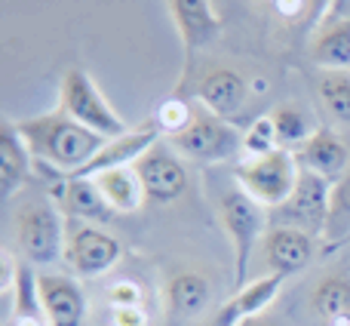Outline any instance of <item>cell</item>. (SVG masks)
Returning <instances> with one entry per match:
<instances>
[{
  "label": "cell",
  "mask_w": 350,
  "mask_h": 326,
  "mask_svg": "<svg viewBox=\"0 0 350 326\" xmlns=\"http://www.w3.org/2000/svg\"><path fill=\"white\" fill-rule=\"evenodd\" d=\"M271 117H273V127H277L280 148H286V151H298L314 136L308 114L301 108H295V105H280V108L271 111Z\"/></svg>",
  "instance_id": "25"
},
{
  "label": "cell",
  "mask_w": 350,
  "mask_h": 326,
  "mask_svg": "<svg viewBox=\"0 0 350 326\" xmlns=\"http://www.w3.org/2000/svg\"><path fill=\"white\" fill-rule=\"evenodd\" d=\"M240 326H283V321H280V317H265V314H258V317H249V321H243Z\"/></svg>",
  "instance_id": "34"
},
{
  "label": "cell",
  "mask_w": 350,
  "mask_h": 326,
  "mask_svg": "<svg viewBox=\"0 0 350 326\" xmlns=\"http://www.w3.org/2000/svg\"><path fill=\"white\" fill-rule=\"evenodd\" d=\"M280 139H277V127H273L271 114H261L249 123V129L243 133V160H255L265 154L277 151Z\"/></svg>",
  "instance_id": "27"
},
{
  "label": "cell",
  "mask_w": 350,
  "mask_h": 326,
  "mask_svg": "<svg viewBox=\"0 0 350 326\" xmlns=\"http://www.w3.org/2000/svg\"><path fill=\"white\" fill-rule=\"evenodd\" d=\"M193 117H197V114H193V108L185 102V99L170 96V99H166V102L157 108V114H154V123L160 127V133L172 139L175 133H181V129L191 127Z\"/></svg>",
  "instance_id": "28"
},
{
  "label": "cell",
  "mask_w": 350,
  "mask_h": 326,
  "mask_svg": "<svg viewBox=\"0 0 350 326\" xmlns=\"http://www.w3.org/2000/svg\"><path fill=\"white\" fill-rule=\"evenodd\" d=\"M170 12H172L175 28H178L181 47H185L181 80H187L197 53L221 34V18L212 10V0H170Z\"/></svg>",
  "instance_id": "9"
},
{
  "label": "cell",
  "mask_w": 350,
  "mask_h": 326,
  "mask_svg": "<svg viewBox=\"0 0 350 326\" xmlns=\"http://www.w3.org/2000/svg\"><path fill=\"white\" fill-rule=\"evenodd\" d=\"M310 55L326 71H347L350 68V18L332 22L317 34Z\"/></svg>",
  "instance_id": "24"
},
{
  "label": "cell",
  "mask_w": 350,
  "mask_h": 326,
  "mask_svg": "<svg viewBox=\"0 0 350 326\" xmlns=\"http://www.w3.org/2000/svg\"><path fill=\"white\" fill-rule=\"evenodd\" d=\"M18 133H22L31 158H37L43 166L53 169L55 179L80 173L108 142L105 136L92 133L74 117H68L62 108L18 121Z\"/></svg>",
  "instance_id": "1"
},
{
  "label": "cell",
  "mask_w": 350,
  "mask_h": 326,
  "mask_svg": "<svg viewBox=\"0 0 350 326\" xmlns=\"http://www.w3.org/2000/svg\"><path fill=\"white\" fill-rule=\"evenodd\" d=\"M218 216H221V228L230 237V249H234V292L246 286V271L249 262H252V249L258 243L261 231H265L271 210L252 200L240 185L228 188L221 194V206H218Z\"/></svg>",
  "instance_id": "3"
},
{
  "label": "cell",
  "mask_w": 350,
  "mask_h": 326,
  "mask_svg": "<svg viewBox=\"0 0 350 326\" xmlns=\"http://www.w3.org/2000/svg\"><path fill=\"white\" fill-rule=\"evenodd\" d=\"M135 173H139L142 185H145V194L151 203H172L185 194L187 188V169L181 158L166 145H154L151 151L145 154L139 163H135Z\"/></svg>",
  "instance_id": "11"
},
{
  "label": "cell",
  "mask_w": 350,
  "mask_h": 326,
  "mask_svg": "<svg viewBox=\"0 0 350 326\" xmlns=\"http://www.w3.org/2000/svg\"><path fill=\"white\" fill-rule=\"evenodd\" d=\"M37 296L49 317V326H86L90 302L83 286L71 274L40 271L37 274Z\"/></svg>",
  "instance_id": "10"
},
{
  "label": "cell",
  "mask_w": 350,
  "mask_h": 326,
  "mask_svg": "<svg viewBox=\"0 0 350 326\" xmlns=\"http://www.w3.org/2000/svg\"><path fill=\"white\" fill-rule=\"evenodd\" d=\"M329 197H332V181L310 173V169H301L292 197L283 206L271 210V222L286 225V228H298L304 234L323 240L326 216H329Z\"/></svg>",
  "instance_id": "7"
},
{
  "label": "cell",
  "mask_w": 350,
  "mask_h": 326,
  "mask_svg": "<svg viewBox=\"0 0 350 326\" xmlns=\"http://www.w3.org/2000/svg\"><path fill=\"white\" fill-rule=\"evenodd\" d=\"M31 175V151L25 145L18 123H0V197L10 200Z\"/></svg>",
  "instance_id": "19"
},
{
  "label": "cell",
  "mask_w": 350,
  "mask_h": 326,
  "mask_svg": "<svg viewBox=\"0 0 350 326\" xmlns=\"http://www.w3.org/2000/svg\"><path fill=\"white\" fill-rule=\"evenodd\" d=\"M197 99L206 105L209 114L234 121L249 99V84L234 68H215L197 84Z\"/></svg>",
  "instance_id": "16"
},
{
  "label": "cell",
  "mask_w": 350,
  "mask_h": 326,
  "mask_svg": "<svg viewBox=\"0 0 350 326\" xmlns=\"http://www.w3.org/2000/svg\"><path fill=\"white\" fill-rule=\"evenodd\" d=\"M108 326H151L145 305H114L108 308Z\"/></svg>",
  "instance_id": "30"
},
{
  "label": "cell",
  "mask_w": 350,
  "mask_h": 326,
  "mask_svg": "<svg viewBox=\"0 0 350 326\" xmlns=\"http://www.w3.org/2000/svg\"><path fill=\"white\" fill-rule=\"evenodd\" d=\"M341 18H350V0H329V10L323 12L320 22L332 25V22H341Z\"/></svg>",
  "instance_id": "33"
},
{
  "label": "cell",
  "mask_w": 350,
  "mask_h": 326,
  "mask_svg": "<svg viewBox=\"0 0 350 326\" xmlns=\"http://www.w3.org/2000/svg\"><path fill=\"white\" fill-rule=\"evenodd\" d=\"M170 148L193 163H221L243 154V133L224 117L197 114L191 127L172 136Z\"/></svg>",
  "instance_id": "6"
},
{
  "label": "cell",
  "mask_w": 350,
  "mask_h": 326,
  "mask_svg": "<svg viewBox=\"0 0 350 326\" xmlns=\"http://www.w3.org/2000/svg\"><path fill=\"white\" fill-rule=\"evenodd\" d=\"M123 259V243L102 225L74 222L68 228L65 262L74 277H102Z\"/></svg>",
  "instance_id": "8"
},
{
  "label": "cell",
  "mask_w": 350,
  "mask_h": 326,
  "mask_svg": "<svg viewBox=\"0 0 350 326\" xmlns=\"http://www.w3.org/2000/svg\"><path fill=\"white\" fill-rule=\"evenodd\" d=\"M102 191V197L108 200V206L120 216H129V212H139L145 206L148 194H145V185H142L139 173L135 166H120V169H108V173H98L92 175Z\"/></svg>",
  "instance_id": "20"
},
{
  "label": "cell",
  "mask_w": 350,
  "mask_h": 326,
  "mask_svg": "<svg viewBox=\"0 0 350 326\" xmlns=\"http://www.w3.org/2000/svg\"><path fill=\"white\" fill-rule=\"evenodd\" d=\"M310 308L326 326H350V274H329L310 292Z\"/></svg>",
  "instance_id": "21"
},
{
  "label": "cell",
  "mask_w": 350,
  "mask_h": 326,
  "mask_svg": "<svg viewBox=\"0 0 350 326\" xmlns=\"http://www.w3.org/2000/svg\"><path fill=\"white\" fill-rule=\"evenodd\" d=\"M304 6H314V0H273V10H277V16H283V18L301 16Z\"/></svg>",
  "instance_id": "32"
},
{
  "label": "cell",
  "mask_w": 350,
  "mask_h": 326,
  "mask_svg": "<svg viewBox=\"0 0 350 326\" xmlns=\"http://www.w3.org/2000/svg\"><path fill=\"white\" fill-rule=\"evenodd\" d=\"M59 108L86 129L105 136V139H117L126 133L123 117L111 108L105 92L96 86V80L83 71V68H68L59 80Z\"/></svg>",
  "instance_id": "5"
},
{
  "label": "cell",
  "mask_w": 350,
  "mask_h": 326,
  "mask_svg": "<svg viewBox=\"0 0 350 326\" xmlns=\"http://www.w3.org/2000/svg\"><path fill=\"white\" fill-rule=\"evenodd\" d=\"M209 302H212V284L200 271H178L163 286V305L172 321L181 323L193 321V317L203 314Z\"/></svg>",
  "instance_id": "18"
},
{
  "label": "cell",
  "mask_w": 350,
  "mask_h": 326,
  "mask_svg": "<svg viewBox=\"0 0 350 326\" xmlns=\"http://www.w3.org/2000/svg\"><path fill=\"white\" fill-rule=\"evenodd\" d=\"M286 277L283 274H265V277L246 284L243 290H237L234 296L224 302V308L215 314V321L209 326H240L249 317L265 314V308H271L273 299L283 292Z\"/></svg>",
  "instance_id": "15"
},
{
  "label": "cell",
  "mask_w": 350,
  "mask_h": 326,
  "mask_svg": "<svg viewBox=\"0 0 350 326\" xmlns=\"http://www.w3.org/2000/svg\"><path fill=\"white\" fill-rule=\"evenodd\" d=\"M145 296H148L145 284L135 280V277H120L105 290L108 308H114V305H145Z\"/></svg>",
  "instance_id": "29"
},
{
  "label": "cell",
  "mask_w": 350,
  "mask_h": 326,
  "mask_svg": "<svg viewBox=\"0 0 350 326\" xmlns=\"http://www.w3.org/2000/svg\"><path fill=\"white\" fill-rule=\"evenodd\" d=\"M295 158L301 163V169H310V173L323 175L329 181H338L350 169L347 142L335 129H314V136L298 148Z\"/></svg>",
  "instance_id": "17"
},
{
  "label": "cell",
  "mask_w": 350,
  "mask_h": 326,
  "mask_svg": "<svg viewBox=\"0 0 350 326\" xmlns=\"http://www.w3.org/2000/svg\"><path fill=\"white\" fill-rule=\"evenodd\" d=\"M350 240V169L338 181H332V197H329V216H326V231L320 240V253L332 255Z\"/></svg>",
  "instance_id": "22"
},
{
  "label": "cell",
  "mask_w": 350,
  "mask_h": 326,
  "mask_svg": "<svg viewBox=\"0 0 350 326\" xmlns=\"http://www.w3.org/2000/svg\"><path fill=\"white\" fill-rule=\"evenodd\" d=\"M65 212L55 206V200H31L16 216V247L25 262L49 268L65 259Z\"/></svg>",
  "instance_id": "2"
},
{
  "label": "cell",
  "mask_w": 350,
  "mask_h": 326,
  "mask_svg": "<svg viewBox=\"0 0 350 326\" xmlns=\"http://www.w3.org/2000/svg\"><path fill=\"white\" fill-rule=\"evenodd\" d=\"M160 127L154 121L142 123V127L135 129H126L123 136H117V139H108L105 142V148L96 154L90 163H86L80 173L74 175H83V179H92V175L98 173H108V169H120V166H135L142 158H145L148 151H151L154 145L160 142Z\"/></svg>",
  "instance_id": "13"
},
{
  "label": "cell",
  "mask_w": 350,
  "mask_h": 326,
  "mask_svg": "<svg viewBox=\"0 0 350 326\" xmlns=\"http://www.w3.org/2000/svg\"><path fill=\"white\" fill-rule=\"evenodd\" d=\"M18 274H22V265L16 262L12 249H3V253H0V292H3L6 299H10L12 290H16Z\"/></svg>",
  "instance_id": "31"
},
{
  "label": "cell",
  "mask_w": 350,
  "mask_h": 326,
  "mask_svg": "<svg viewBox=\"0 0 350 326\" xmlns=\"http://www.w3.org/2000/svg\"><path fill=\"white\" fill-rule=\"evenodd\" d=\"M6 302H10V308H6L3 326H49V317L40 305V296H37V274L31 268L22 265L18 284Z\"/></svg>",
  "instance_id": "23"
},
{
  "label": "cell",
  "mask_w": 350,
  "mask_h": 326,
  "mask_svg": "<svg viewBox=\"0 0 350 326\" xmlns=\"http://www.w3.org/2000/svg\"><path fill=\"white\" fill-rule=\"evenodd\" d=\"M320 99L329 114L341 123H350V74L347 71H326L320 77Z\"/></svg>",
  "instance_id": "26"
},
{
  "label": "cell",
  "mask_w": 350,
  "mask_h": 326,
  "mask_svg": "<svg viewBox=\"0 0 350 326\" xmlns=\"http://www.w3.org/2000/svg\"><path fill=\"white\" fill-rule=\"evenodd\" d=\"M49 197L55 200L62 212L74 222H90V225H108L114 218V210L108 200L102 197L96 179H83V175H62L53 181Z\"/></svg>",
  "instance_id": "12"
},
{
  "label": "cell",
  "mask_w": 350,
  "mask_h": 326,
  "mask_svg": "<svg viewBox=\"0 0 350 326\" xmlns=\"http://www.w3.org/2000/svg\"><path fill=\"white\" fill-rule=\"evenodd\" d=\"M317 255V237L304 234L298 228L273 225L265 237V262L271 265V274H283L286 280L301 274Z\"/></svg>",
  "instance_id": "14"
},
{
  "label": "cell",
  "mask_w": 350,
  "mask_h": 326,
  "mask_svg": "<svg viewBox=\"0 0 350 326\" xmlns=\"http://www.w3.org/2000/svg\"><path fill=\"white\" fill-rule=\"evenodd\" d=\"M298 175H301V163H298L295 151L277 148V151L265 154V158L243 160L234 169V185H240L265 210H277L292 197Z\"/></svg>",
  "instance_id": "4"
}]
</instances>
